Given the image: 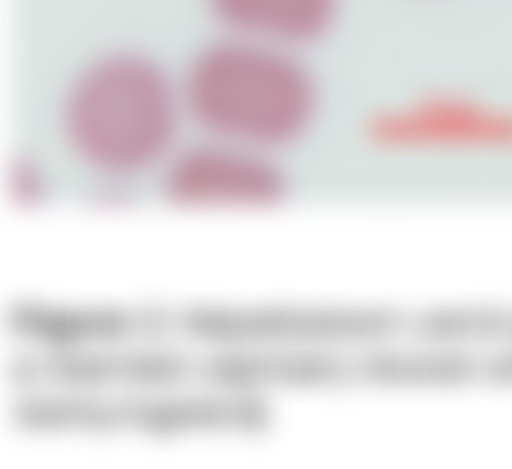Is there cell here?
Masks as SVG:
<instances>
[{
	"label": "cell",
	"mask_w": 512,
	"mask_h": 469,
	"mask_svg": "<svg viewBox=\"0 0 512 469\" xmlns=\"http://www.w3.org/2000/svg\"><path fill=\"white\" fill-rule=\"evenodd\" d=\"M179 91L202 136L267 154L298 143L320 109L318 83L293 49L231 35L190 58Z\"/></svg>",
	"instance_id": "1"
},
{
	"label": "cell",
	"mask_w": 512,
	"mask_h": 469,
	"mask_svg": "<svg viewBox=\"0 0 512 469\" xmlns=\"http://www.w3.org/2000/svg\"><path fill=\"white\" fill-rule=\"evenodd\" d=\"M179 83L154 58L118 51L85 65L65 91V145L92 172L127 181L163 168L177 148Z\"/></svg>",
	"instance_id": "2"
},
{
	"label": "cell",
	"mask_w": 512,
	"mask_h": 469,
	"mask_svg": "<svg viewBox=\"0 0 512 469\" xmlns=\"http://www.w3.org/2000/svg\"><path fill=\"white\" fill-rule=\"evenodd\" d=\"M11 423L35 435H255L269 430L273 408L264 396L186 387L118 394L31 390L10 406Z\"/></svg>",
	"instance_id": "3"
},
{
	"label": "cell",
	"mask_w": 512,
	"mask_h": 469,
	"mask_svg": "<svg viewBox=\"0 0 512 469\" xmlns=\"http://www.w3.org/2000/svg\"><path fill=\"white\" fill-rule=\"evenodd\" d=\"M410 313L390 305H190L177 311V334L217 347L372 349L408 334Z\"/></svg>",
	"instance_id": "4"
},
{
	"label": "cell",
	"mask_w": 512,
	"mask_h": 469,
	"mask_svg": "<svg viewBox=\"0 0 512 469\" xmlns=\"http://www.w3.org/2000/svg\"><path fill=\"white\" fill-rule=\"evenodd\" d=\"M11 383L31 390L118 394L166 390L197 378V358L165 343L85 350H37L13 359Z\"/></svg>",
	"instance_id": "5"
},
{
	"label": "cell",
	"mask_w": 512,
	"mask_h": 469,
	"mask_svg": "<svg viewBox=\"0 0 512 469\" xmlns=\"http://www.w3.org/2000/svg\"><path fill=\"white\" fill-rule=\"evenodd\" d=\"M159 192L181 210H266L284 203L289 181L271 154L204 136L175 148Z\"/></svg>",
	"instance_id": "6"
},
{
	"label": "cell",
	"mask_w": 512,
	"mask_h": 469,
	"mask_svg": "<svg viewBox=\"0 0 512 469\" xmlns=\"http://www.w3.org/2000/svg\"><path fill=\"white\" fill-rule=\"evenodd\" d=\"M366 134L388 152L505 154L512 152V107L466 94H428L377 112Z\"/></svg>",
	"instance_id": "7"
},
{
	"label": "cell",
	"mask_w": 512,
	"mask_h": 469,
	"mask_svg": "<svg viewBox=\"0 0 512 469\" xmlns=\"http://www.w3.org/2000/svg\"><path fill=\"white\" fill-rule=\"evenodd\" d=\"M11 336L37 350H85L165 343L177 334V311L161 305H69L19 302L6 314Z\"/></svg>",
	"instance_id": "8"
},
{
	"label": "cell",
	"mask_w": 512,
	"mask_h": 469,
	"mask_svg": "<svg viewBox=\"0 0 512 469\" xmlns=\"http://www.w3.org/2000/svg\"><path fill=\"white\" fill-rule=\"evenodd\" d=\"M202 387L262 396L266 390H338L357 385L356 354L291 347H217L197 358Z\"/></svg>",
	"instance_id": "9"
},
{
	"label": "cell",
	"mask_w": 512,
	"mask_h": 469,
	"mask_svg": "<svg viewBox=\"0 0 512 469\" xmlns=\"http://www.w3.org/2000/svg\"><path fill=\"white\" fill-rule=\"evenodd\" d=\"M357 385L399 392H458L480 387V356L415 340L356 354Z\"/></svg>",
	"instance_id": "10"
},
{
	"label": "cell",
	"mask_w": 512,
	"mask_h": 469,
	"mask_svg": "<svg viewBox=\"0 0 512 469\" xmlns=\"http://www.w3.org/2000/svg\"><path fill=\"white\" fill-rule=\"evenodd\" d=\"M231 37L296 49L318 42L336 24L341 0H206Z\"/></svg>",
	"instance_id": "11"
},
{
	"label": "cell",
	"mask_w": 512,
	"mask_h": 469,
	"mask_svg": "<svg viewBox=\"0 0 512 469\" xmlns=\"http://www.w3.org/2000/svg\"><path fill=\"white\" fill-rule=\"evenodd\" d=\"M408 334L446 349L482 356L512 341V305L466 302L410 313Z\"/></svg>",
	"instance_id": "12"
},
{
	"label": "cell",
	"mask_w": 512,
	"mask_h": 469,
	"mask_svg": "<svg viewBox=\"0 0 512 469\" xmlns=\"http://www.w3.org/2000/svg\"><path fill=\"white\" fill-rule=\"evenodd\" d=\"M480 387L512 392V341L480 356Z\"/></svg>",
	"instance_id": "13"
},
{
	"label": "cell",
	"mask_w": 512,
	"mask_h": 469,
	"mask_svg": "<svg viewBox=\"0 0 512 469\" xmlns=\"http://www.w3.org/2000/svg\"><path fill=\"white\" fill-rule=\"evenodd\" d=\"M11 195L20 204H37L44 201L46 181L37 166L22 161L11 170Z\"/></svg>",
	"instance_id": "14"
}]
</instances>
